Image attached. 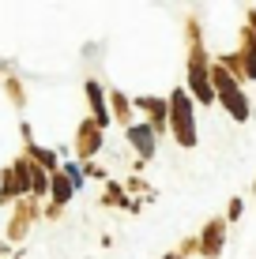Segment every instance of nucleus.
Segmentation results:
<instances>
[{
  "mask_svg": "<svg viewBox=\"0 0 256 259\" xmlns=\"http://www.w3.org/2000/svg\"><path fill=\"white\" fill-rule=\"evenodd\" d=\"M207 83H211V91H215V98L223 102V109L230 113L234 120H249V98L241 94V87H237V79L226 71L218 60H211V68H207Z\"/></svg>",
  "mask_w": 256,
  "mask_h": 259,
  "instance_id": "1",
  "label": "nucleus"
},
{
  "mask_svg": "<svg viewBox=\"0 0 256 259\" xmlns=\"http://www.w3.org/2000/svg\"><path fill=\"white\" fill-rule=\"evenodd\" d=\"M170 124L181 147H196V117H192V98L185 87H177L170 94Z\"/></svg>",
  "mask_w": 256,
  "mask_h": 259,
  "instance_id": "2",
  "label": "nucleus"
},
{
  "mask_svg": "<svg viewBox=\"0 0 256 259\" xmlns=\"http://www.w3.org/2000/svg\"><path fill=\"white\" fill-rule=\"evenodd\" d=\"M207 68H211V60H207L204 46H192V53H189V91L204 105L215 102V91H211V83H207Z\"/></svg>",
  "mask_w": 256,
  "mask_h": 259,
  "instance_id": "3",
  "label": "nucleus"
},
{
  "mask_svg": "<svg viewBox=\"0 0 256 259\" xmlns=\"http://www.w3.org/2000/svg\"><path fill=\"white\" fill-rule=\"evenodd\" d=\"M128 143L136 147L139 158H155V147H158V136L151 124H128Z\"/></svg>",
  "mask_w": 256,
  "mask_h": 259,
  "instance_id": "4",
  "label": "nucleus"
},
{
  "mask_svg": "<svg viewBox=\"0 0 256 259\" xmlns=\"http://www.w3.org/2000/svg\"><path fill=\"white\" fill-rule=\"evenodd\" d=\"M223 240H226V222L215 218L204 226V237H200V252H204L207 259H215L218 252H223Z\"/></svg>",
  "mask_w": 256,
  "mask_h": 259,
  "instance_id": "5",
  "label": "nucleus"
},
{
  "mask_svg": "<svg viewBox=\"0 0 256 259\" xmlns=\"http://www.w3.org/2000/svg\"><path fill=\"white\" fill-rule=\"evenodd\" d=\"M98 147H102V128L94 120H83V124H79V136H76V150L83 158H94Z\"/></svg>",
  "mask_w": 256,
  "mask_h": 259,
  "instance_id": "6",
  "label": "nucleus"
},
{
  "mask_svg": "<svg viewBox=\"0 0 256 259\" xmlns=\"http://www.w3.org/2000/svg\"><path fill=\"white\" fill-rule=\"evenodd\" d=\"M136 105L147 113V120H151L155 136L166 128V120H170V102H162V98H136Z\"/></svg>",
  "mask_w": 256,
  "mask_h": 259,
  "instance_id": "7",
  "label": "nucleus"
},
{
  "mask_svg": "<svg viewBox=\"0 0 256 259\" xmlns=\"http://www.w3.org/2000/svg\"><path fill=\"white\" fill-rule=\"evenodd\" d=\"M15 195H26V188H23L19 169L8 165L4 173H0V207H4V203H15Z\"/></svg>",
  "mask_w": 256,
  "mask_h": 259,
  "instance_id": "8",
  "label": "nucleus"
},
{
  "mask_svg": "<svg viewBox=\"0 0 256 259\" xmlns=\"http://www.w3.org/2000/svg\"><path fill=\"white\" fill-rule=\"evenodd\" d=\"M38 218V207H34V199L30 195H26V199H19V210H15V218H12V240H19L23 233H26V226H30V222Z\"/></svg>",
  "mask_w": 256,
  "mask_h": 259,
  "instance_id": "9",
  "label": "nucleus"
},
{
  "mask_svg": "<svg viewBox=\"0 0 256 259\" xmlns=\"http://www.w3.org/2000/svg\"><path fill=\"white\" fill-rule=\"evenodd\" d=\"M87 98H91V109H94V124L98 128H105L109 124V113H105V98H102V87H98V79H87Z\"/></svg>",
  "mask_w": 256,
  "mask_h": 259,
  "instance_id": "10",
  "label": "nucleus"
},
{
  "mask_svg": "<svg viewBox=\"0 0 256 259\" xmlns=\"http://www.w3.org/2000/svg\"><path fill=\"white\" fill-rule=\"evenodd\" d=\"M49 192H53V203H57V207H64V203L72 199V192H76V188L68 184V177H64V173H53V177H49Z\"/></svg>",
  "mask_w": 256,
  "mask_h": 259,
  "instance_id": "11",
  "label": "nucleus"
},
{
  "mask_svg": "<svg viewBox=\"0 0 256 259\" xmlns=\"http://www.w3.org/2000/svg\"><path fill=\"white\" fill-rule=\"evenodd\" d=\"M128 105H132V102H128L125 94H113V113H117V120H121V124H125V120L132 117V109H128Z\"/></svg>",
  "mask_w": 256,
  "mask_h": 259,
  "instance_id": "12",
  "label": "nucleus"
},
{
  "mask_svg": "<svg viewBox=\"0 0 256 259\" xmlns=\"http://www.w3.org/2000/svg\"><path fill=\"white\" fill-rule=\"evenodd\" d=\"M245 19H249V23H245V30H249V34H252V41H256V12H249Z\"/></svg>",
  "mask_w": 256,
  "mask_h": 259,
  "instance_id": "13",
  "label": "nucleus"
},
{
  "mask_svg": "<svg viewBox=\"0 0 256 259\" xmlns=\"http://www.w3.org/2000/svg\"><path fill=\"white\" fill-rule=\"evenodd\" d=\"M166 259H181V255H177V252H170V255H166Z\"/></svg>",
  "mask_w": 256,
  "mask_h": 259,
  "instance_id": "14",
  "label": "nucleus"
},
{
  "mask_svg": "<svg viewBox=\"0 0 256 259\" xmlns=\"http://www.w3.org/2000/svg\"><path fill=\"white\" fill-rule=\"evenodd\" d=\"M0 252H4V244H0Z\"/></svg>",
  "mask_w": 256,
  "mask_h": 259,
  "instance_id": "15",
  "label": "nucleus"
}]
</instances>
